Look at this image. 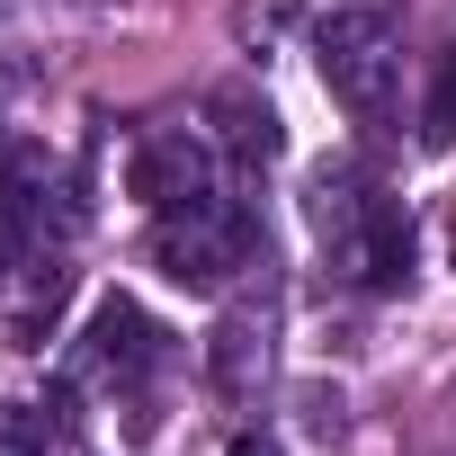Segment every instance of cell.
<instances>
[{
  "mask_svg": "<svg viewBox=\"0 0 456 456\" xmlns=\"http://www.w3.org/2000/svg\"><path fill=\"white\" fill-rule=\"evenodd\" d=\"M206 117H215V143L233 152V161H251V170L287 152V134H278V108H269L260 90H242V81H233V90H215V99H206Z\"/></svg>",
  "mask_w": 456,
  "mask_h": 456,
  "instance_id": "ba28073f",
  "label": "cell"
},
{
  "mask_svg": "<svg viewBox=\"0 0 456 456\" xmlns=\"http://www.w3.org/2000/svg\"><path fill=\"white\" fill-rule=\"evenodd\" d=\"M161 367H170V331L134 296H108L90 331L72 340V385H99V394H143Z\"/></svg>",
  "mask_w": 456,
  "mask_h": 456,
  "instance_id": "277c9868",
  "label": "cell"
},
{
  "mask_svg": "<svg viewBox=\"0 0 456 456\" xmlns=\"http://www.w3.org/2000/svg\"><path fill=\"white\" fill-rule=\"evenodd\" d=\"M447 242H456V233H447Z\"/></svg>",
  "mask_w": 456,
  "mask_h": 456,
  "instance_id": "7c38bea8",
  "label": "cell"
},
{
  "mask_svg": "<svg viewBox=\"0 0 456 456\" xmlns=\"http://www.w3.org/2000/svg\"><path fill=\"white\" fill-rule=\"evenodd\" d=\"M63 296H72V269H63V251L28 260L10 287H0V331H10V349H45V331H54Z\"/></svg>",
  "mask_w": 456,
  "mask_h": 456,
  "instance_id": "52a82bcc",
  "label": "cell"
},
{
  "mask_svg": "<svg viewBox=\"0 0 456 456\" xmlns=\"http://www.w3.org/2000/svg\"><path fill=\"white\" fill-rule=\"evenodd\" d=\"M269 251H260V224L242 197H206V206H170L152 215V269L188 296H215V287H233L251 278Z\"/></svg>",
  "mask_w": 456,
  "mask_h": 456,
  "instance_id": "7a4b0ae2",
  "label": "cell"
},
{
  "mask_svg": "<svg viewBox=\"0 0 456 456\" xmlns=\"http://www.w3.org/2000/svg\"><path fill=\"white\" fill-rule=\"evenodd\" d=\"M314 63H322V90L349 117H394V99H403V28L385 10H331L314 28Z\"/></svg>",
  "mask_w": 456,
  "mask_h": 456,
  "instance_id": "3957f363",
  "label": "cell"
},
{
  "mask_svg": "<svg viewBox=\"0 0 456 456\" xmlns=\"http://www.w3.org/2000/svg\"><path fill=\"white\" fill-rule=\"evenodd\" d=\"M269 367H278V287H269V260H260L251 287L224 305L215 331H206V376H215L224 403H251L269 385Z\"/></svg>",
  "mask_w": 456,
  "mask_h": 456,
  "instance_id": "5b68a950",
  "label": "cell"
},
{
  "mask_svg": "<svg viewBox=\"0 0 456 456\" xmlns=\"http://www.w3.org/2000/svg\"><path fill=\"white\" fill-rule=\"evenodd\" d=\"M54 438H63L54 403H0V456H45Z\"/></svg>",
  "mask_w": 456,
  "mask_h": 456,
  "instance_id": "9c48e42d",
  "label": "cell"
},
{
  "mask_svg": "<svg viewBox=\"0 0 456 456\" xmlns=\"http://www.w3.org/2000/svg\"><path fill=\"white\" fill-rule=\"evenodd\" d=\"M134 197H143L152 215L224 197V161H215V134H206V126H188V117L152 126V134L134 143Z\"/></svg>",
  "mask_w": 456,
  "mask_h": 456,
  "instance_id": "8992f818",
  "label": "cell"
},
{
  "mask_svg": "<svg viewBox=\"0 0 456 456\" xmlns=\"http://www.w3.org/2000/svg\"><path fill=\"white\" fill-rule=\"evenodd\" d=\"M224 456H287V447H278L269 429H242V438H233V447H224Z\"/></svg>",
  "mask_w": 456,
  "mask_h": 456,
  "instance_id": "8fae6325",
  "label": "cell"
},
{
  "mask_svg": "<svg viewBox=\"0 0 456 456\" xmlns=\"http://www.w3.org/2000/svg\"><path fill=\"white\" fill-rule=\"evenodd\" d=\"M420 143H456V45L438 54V90L420 108Z\"/></svg>",
  "mask_w": 456,
  "mask_h": 456,
  "instance_id": "30bf717a",
  "label": "cell"
},
{
  "mask_svg": "<svg viewBox=\"0 0 456 456\" xmlns=\"http://www.w3.org/2000/svg\"><path fill=\"white\" fill-rule=\"evenodd\" d=\"M305 224H314V251H322V269L340 287L385 296V287L411 278V224L358 161H322L305 179Z\"/></svg>",
  "mask_w": 456,
  "mask_h": 456,
  "instance_id": "6da1fadb",
  "label": "cell"
}]
</instances>
